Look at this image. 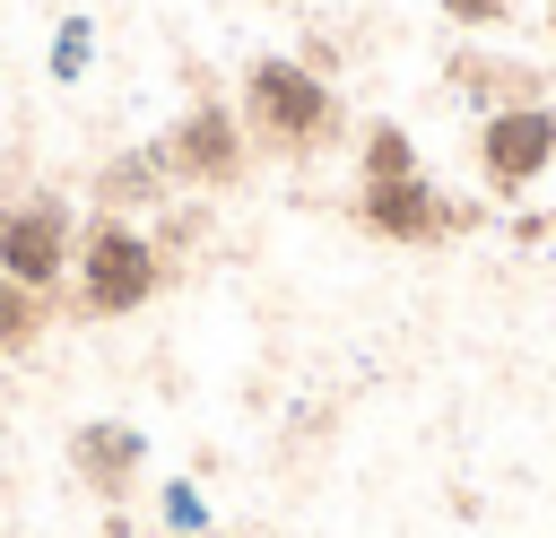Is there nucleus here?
Here are the masks:
<instances>
[{"instance_id":"1","label":"nucleus","mask_w":556,"mask_h":538,"mask_svg":"<svg viewBox=\"0 0 556 538\" xmlns=\"http://www.w3.org/2000/svg\"><path fill=\"white\" fill-rule=\"evenodd\" d=\"M235 113H243L252 156H278V165H313V156H330V148L348 139V104H339V87H330L313 61H295V52H261V61H243V78H235Z\"/></svg>"},{"instance_id":"2","label":"nucleus","mask_w":556,"mask_h":538,"mask_svg":"<svg viewBox=\"0 0 556 538\" xmlns=\"http://www.w3.org/2000/svg\"><path fill=\"white\" fill-rule=\"evenodd\" d=\"M165 278H174V260H165V243L148 234V217H87L78 226V260H70V312L78 321H130V312H148L156 295H165Z\"/></svg>"},{"instance_id":"3","label":"nucleus","mask_w":556,"mask_h":538,"mask_svg":"<svg viewBox=\"0 0 556 538\" xmlns=\"http://www.w3.org/2000/svg\"><path fill=\"white\" fill-rule=\"evenodd\" d=\"M348 217H356L374 243H408V252H434V243L486 226L478 200H443L426 174H408V182H356V191H348Z\"/></svg>"},{"instance_id":"4","label":"nucleus","mask_w":556,"mask_h":538,"mask_svg":"<svg viewBox=\"0 0 556 538\" xmlns=\"http://www.w3.org/2000/svg\"><path fill=\"white\" fill-rule=\"evenodd\" d=\"M78 226H87V217H78L61 191H17V200H0V278L61 295V286H70V260H78Z\"/></svg>"},{"instance_id":"5","label":"nucleus","mask_w":556,"mask_h":538,"mask_svg":"<svg viewBox=\"0 0 556 538\" xmlns=\"http://www.w3.org/2000/svg\"><path fill=\"white\" fill-rule=\"evenodd\" d=\"M156 148H165V174H174V191H235V182L252 174L243 113H235L226 95H191Z\"/></svg>"},{"instance_id":"6","label":"nucleus","mask_w":556,"mask_h":538,"mask_svg":"<svg viewBox=\"0 0 556 538\" xmlns=\"http://www.w3.org/2000/svg\"><path fill=\"white\" fill-rule=\"evenodd\" d=\"M469 165H478L486 200H521L539 174H556V104H504V113H478V130H469Z\"/></svg>"},{"instance_id":"7","label":"nucleus","mask_w":556,"mask_h":538,"mask_svg":"<svg viewBox=\"0 0 556 538\" xmlns=\"http://www.w3.org/2000/svg\"><path fill=\"white\" fill-rule=\"evenodd\" d=\"M70 477L104 503V512H122L139 486H148V434L130 425V417H87V425H70Z\"/></svg>"},{"instance_id":"8","label":"nucleus","mask_w":556,"mask_h":538,"mask_svg":"<svg viewBox=\"0 0 556 538\" xmlns=\"http://www.w3.org/2000/svg\"><path fill=\"white\" fill-rule=\"evenodd\" d=\"M452 95H469L478 113H504V104H547V69L539 61H513V52H486V43H460L443 61Z\"/></svg>"},{"instance_id":"9","label":"nucleus","mask_w":556,"mask_h":538,"mask_svg":"<svg viewBox=\"0 0 556 538\" xmlns=\"http://www.w3.org/2000/svg\"><path fill=\"white\" fill-rule=\"evenodd\" d=\"M87 200H96L104 217H165V208H174V174H165V148H156V139H148V148H113V156L96 165Z\"/></svg>"},{"instance_id":"10","label":"nucleus","mask_w":556,"mask_h":538,"mask_svg":"<svg viewBox=\"0 0 556 538\" xmlns=\"http://www.w3.org/2000/svg\"><path fill=\"white\" fill-rule=\"evenodd\" d=\"M70 312V295H43V286H17V278H0V364L9 356H26L52 321Z\"/></svg>"},{"instance_id":"11","label":"nucleus","mask_w":556,"mask_h":538,"mask_svg":"<svg viewBox=\"0 0 556 538\" xmlns=\"http://www.w3.org/2000/svg\"><path fill=\"white\" fill-rule=\"evenodd\" d=\"M408 174H426L417 165V139L400 121H365L356 130V182H408Z\"/></svg>"},{"instance_id":"12","label":"nucleus","mask_w":556,"mask_h":538,"mask_svg":"<svg viewBox=\"0 0 556 538\" xmlns=\"http://www.w3.org/2000/svg\"><path fill=\"white\" fill-rule=\"evenodd\" d=\"M87 61H96V26L87 17H61L52 26V78H87Z\"/></svg>"},{"instance_id":"13","label":"nucleus","mask_w":556,"mask_h":538,"mask_svg":"<svg viewBox=\"0 0 556 538\" xmlns=\"http://www.w3.org/2000/svg\"><path fill=\"white\" fill-rule=\"evenodd\" d=\"M156 512H165V529H208V503H200L191 477H165L156 486Z\"/></svg>"},{"instance_id":"14","label":"nucleus","mask_w":556,"mask_h":538,"mask_svg":"<svg viewBox=\"0 0 556 538\" xmlns=\"http://www.w3.org/2000/svg\"><path fill=\"white\" fill-rule=\"evenodd\" d=\"M434 9H443L460 35H495V26L513 17V0H434Z\"/></svg>"},{"instance_id":"15","label":"nucleus","mask_w":556,"mask_h":538,"mask_svg":"<svg viewBox=\"0 0 556 538\" xmlns=\"http://www.w3.org/2000/svg\"><path fill=\"white\" fill-rule=\"evenodd\" d=\"M156 538H235V529H156Z\"/></svg>"},{"instance_id":"16","label":"nucleus","mask_w":556,"mask_h":538,"mask_svg":"<svg viewBox=\"0 0 556 538\" xmlns=\"http://www.w3.org/2000/svg\"><path fill=\"white\" fill-rule=\"evenodd\" d=\"M547 35H556V0H547Z\"/></svg>"}]
</instances>
